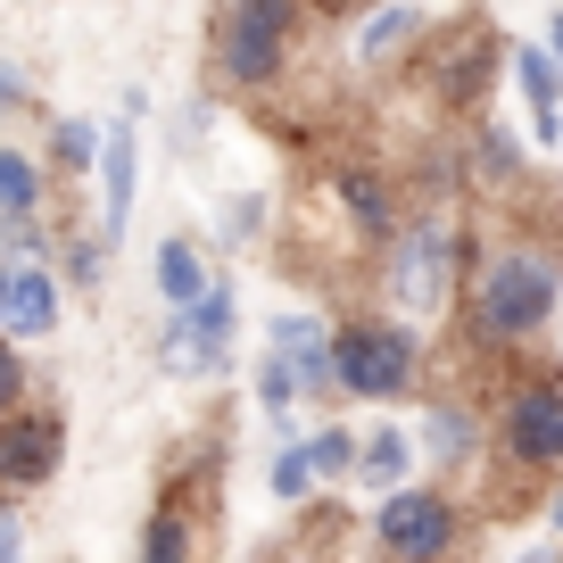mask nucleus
I'll use <instances>...</instances> for the list:
<instances>
[{
    "instance_id": "1",
    "label": "nucleus",
    "mask_w": 563,
    "mask_h": 563,
    "mask_svg": "<svg viewBox=\"0 0 563 563\" xmlns=\"http://www.w3.org/2000/svg\"><path fill=\"white\" fill-rule=\"evenodd\" d=\"M555 307H563V241L555 249L547 241H497L473 265V282H464V332L489 356L530 349L555 323Z\"/></svg>"
},
{
    "instance_id": "2",
    "label": "nucleus",
    "mask_w": 563,
    "mask_h": 563,
    "mask_svg": "<svg viewBox=\"0 0 563 563\" xmlns=\"http://www.w3.org/2000/svg\"><path fill=\"white\" fill-rule=\"evenodd\" d=\"M389 307H406L415 323H440L464 307V282H473V224L464 208H448V191H431L422 208H406L398 241L382 257Z\"/></svg>"
},
{
    "instance_id": "3",
    "label": "nucleus",
    "mask_w": 563,
    "mask_h": 563,
    "mask_svg": "<svg viewBox=\"0 0 563 563\" xmlns=\"http://www.w3.org/2000/svg\"><path fill=\"white\" fill-rule=\"evenodd\" d=\"M307 18H316L307 0H216V18H208V75H216V91L265 100V91L290 75V58H299Z\"/></svg>"
},
{
    "instance_id": "4",
    "label": "nucleus",
    "mask_w": 563,
    "mask_h": 563,
    "mask_svg": "<svg viewBox=\"0 0 563 563\" xmlns=\"http://www.w3.org/2000/svg\"><path fill=\"white\" fill-rule=\"evenodd\" d=\"M406 67H415V84L431 91L448 117H481L489 91H497V75L514 67V51H506V34L489 25V9H456V18L422 25V42H415Z\"/></svg>"
},
{
    "instance_id": "5",
    "label": "nucleus",
    "mask_w": 563,
    "mask_h": 563,
    "mask_svg": "<svg viewBox=\"0 0 563 563\" xmlns=\"http://www.w3.org/2000/svg\"><path fill=\"white\" fill-rule=\"evenodd\" d=\"M489 448L514 481L563 473V373L555 365H514L489 406Z\"/></svg>"
},
{
    "instance_id": "6",
    "label": "nucleus",
    "mask_w": 563,
    "mask_h": 563,
    "mask_svg": "<svg viewBox=\"0 0 563 563\" xmlns=\"http://www.w3.org/2000/svg\"><path fill=\"white\" fill-rule=\"evenodd\" d=\"M332 365H340V398H365V406H398L422 389V340L415 316L389 323V316H349L332 323Z\"/></svg>"
},
{
    "instance_id": "7",
    "label": "nucleus",
    "mask_w": 563,
    "mask_h": 563,
    "mask_svg": "<svg viewBox=\"0 0 563 563\" xmlns=\"http://www.w3.org/2000/svg\"><path fill=\"white\" fill-rule=\"evenodd\" d=\"M365 539L382 547V555H415V563L456 555L464 547V506H456V489H440V481H398V489L373 497Z\"/></svg>"
},
{
    "instance_id": "8",
    "label": "nucleus",
    "mask_w": 563,
    "mask_h": 563,
    "mask_svg": "<svg viewBox=\"0 0 563 563\" xmlns=\"http://www.w3.org/2000/svg\"><path fill=\"white\" fill-rule=\"evenodd\" d=\"M323 199L349 216V241L365 249V257H389V241H398V224H406V191H398L389 166H373V158H323Z\"/></svg>"
},
{
    "instance_id": "9",
    "label": "nucleus",
    "mask_w": 563,
    "mask_h": 563,
    "mask_svg": "<svg viewBox=\"0 0 563 563\" xmlns=\"http://www.w3.org/2000/svg\"><path fill=\"white\" fill-rule=\"evenodd\" d=\"M58 464H67L58 406H9L0 415V497H25L42 481H58Z\"/></svg>"
},
{
    "instance_id": "10",
    "label": "nucleus",
    "mask_w": 563,
    "mask_h": 563,
    "mask_svg": "<svg viewBox=\"0 0 563 563\" xmlns=\"http://www.w3.org/2000/svg\"><path fill=\"white\" fill-rule=\"evenodd\" d=\"M42 199H51V175H42V158H25V150H0V232H9V249L18 257H42Z\"/></svg>"
},
{
    "instance_id": "11",
    "label": "nucleus",
    "mask_w": 563,
    "mask_h": 563,
    "mask_svg": "<svg viewBox=\"0 0 563 563\" xmlns=\"http://www.w3.org/2000/svg\"><path fill=\"white\" fill-rule=\"evenodd\" d=\"M100 232L108 241H124V224H133V199H141V141H133V108H124V124H108V150H100Z\"/></svg>"
},
{
    "instance_id": "12",
    "label": "nucleus",
    "mask_w": 563,
    "mask_h": 563,
    "mask_svg": "<svg viewBox=\"0 0 563 563\" xmlns=\"http://www.w3.org/2000/svg\"><path fill=\"white\" fill-rule=\"evenodd\" d=\"M265 349L290 356V373H299V389L323 406V389H340V365H332V323L323 316H274V332H265Z\"/></svg>"
},
{
    "instance_id": "13",
    "label": "nucleus",
    "mask_w": 563,
    "mask_h": 563,
    "mask_svg": "<svg viewBox=\"0 0 563 563\" xmlns=\"http://www.w3.org/2000/svg\"><path fill=\"white\" fill-rule=\"evenodd\" d=\"M481 448H489V422H481V406L431 398V415H422V456L440 464V473H464V464H481Z\"/></svg>"
},
{
    "instance_id": "14",
    "label": "nucleus",
    "mask_w": 563,
    "mask_h": 563,
    "mask_svg": "<svg viewBox=\"0 0 563 563\" xmlns=\"http://www.w3.org/2000/svg\"><path fill=\"white\" fill-rule=\"evenodd\" d=\"M514 75H522L539 150H555V141H563V67H555V51H547V42H514Z\"/></svg>"
},
{
    "instance_id": "15",
    "label": "nucleus",
    "mask_w": 563,
    "mask_h": 563,
    "mask_svg": "<svg viewBox=\"0 0 563 563\" xmlns=\"http://www.w3.org/2000/svg\"><path fill=\"white\" fill-rule=\"evenodd\" d=\"M58 307H67V290H58V274L42 257H18V282H9V332L18 340H51L58 332Z\"/></svg>"
},
{
    "instance_id": "16",
    "label": "nucleus",
    "mask_w": 563,
    "mask_h": 563,
    "mask_svg": "<svg viewBox=\"0 0 563 563\" xmlns=\"http://www.w3.org/2000/svg\"><path fill=\"white\" fill-rule=\"evenodd\" d=\"M422 25H431V18H422V9H406V0H389V9L373 0V18L356 25V67H373V75H382V67H406V58H415V42H422Z\"/></svg>"
},
{
    "instance_id": "17",
    "label": "nucleus",
    "mask_w": 563,
    "mask_h": 563,
    "mask_svg": "<svg viewBox=\"0 0 563 563\" xmlns=\"http://www.w3.org/2000/svg\"><path fill=\"white\" fill-rule=\"evenodd\" d=\"M199 514L208 506H191V489L175 481V489L150 506V522H141V555L150 563H191L199 555Z\"/></svg>"
},
{
    "instance_id": "18",
    "label": "nucleus",
    "mask_w": 563,
    "mask_h": 563,
    "mask_svg": "<svg viewBox=\"0 0 563 563\" xmlns=\"http://www.w3.org/2000/svg\"><path fill=\"white\" fill-rule=\"evenodd\" d=\"M415 440H422V431H398V422L365 431V448H356V481H365L373 497L398 489V481H415Z\"/></svg>"
},
{
    "instance_id": "19",
    "label": "nucleus",
    "mask_w": 563,
    "mask_h": 563,
    "mask_svg": "<svg viewBox=\"0 0 563 563\" xmlns=\"http://www.w3.org/2000/svg\"><path fill=\"white\" fill-rule=\"evenodd\" d=\"M299 448H307V464H316V481L323 489H340V481H356V448H365V431H349V422H307L299 431Z\"/></svg>"
},
{
    "instance_id": "20",
    "label": "nucleus",
    "mask_w": 563,
    "mask_h": 563,
    "mask_svg": "<svg viewBox=\"0 0 563 563\" xmlns=\"http://www.w3.org/2000/svg\"><path fill=\"white\" fill-rule=\"evenodd\" d=\"M208 282L216 274H208V257L191 249V232H166V241H158V299L166 307H191Z\"/></svg>"
},
{
    "instance_id": "21",
    "label": "nucleus",
    "mask_w": 563,
    "mask_h": 563,
    "mask_svg": "<svg viewBox=\"0 0 563 563\" xmlns=\"http://www.w3.org/2000/svg\"><path fill=\"white\" fill-rule=\"evenodd\" d=\"M100 150H108V133H91L84 117H58V124H51V166H58V183L100 175Z\"/></svg>"
},
{
    "instance_id": "22",
    "label": "nucleus",
    "mask_w": 563,
    "mask_h": 563,
    "mask_svg": "<svg viewBox=\"0 0 563 563\" xmlns=\"http://www.w3.org/2000/svg\"><path fill=\"white\" fill-rule=\"evenodd\" d=\"M473 166H481V183H497V191H514V183L530 175V166H522V141L497 133V124H481V117H473Z\"/></svg>"
},
{
    "instance_id": "23",
    "label": "nucleus",
    "mask_w": 563,
    "mask_h": 563,
    "mask_svg": "<svg viewBox=\"0 0 563 563\" xmlns=\"http://www.w3.org/2000/svg\"><path fill=\"white\" fill-rule=\"evenodd\" d=\"M265 481H274V497H282V506H316V489H323V481H316V464H307V448H299V440L282 448L274 464H265Z\"/></svg>"
},
{
    "instance_id": "24",
    "label": "nucleus",
    "mask_w": 563,
    "mask_h": 563,
    "mask_svg": "<svg viewBox=\"0 0 563 563\" xmlns=\"http://www.w3.org/2000/svg\"><path fill=\"white\" fill-rule=\"evenodd\" d=\"M299 398H307V389H299V373H290V356H282V349H265V365H257V406L282 422Z\"/></svg>"
},
{
    "instance_id": "25",
    "label": "nucleus",
    "mask_w": 563,
    "mask_h": 563,
    "mask_svg": "<svg viewBox=\"0 0 563 563\" xmlns=\"http://www.w3.org/2000/svg\"><path fill=\"white\" fill-rule=\"evenodd\" d=\"M58 249H67V282H75V290H91V282L108 274V249H117V241H108V232H67Z\"/></svg>"
},
{
    "instance_id": "26",
    "label": "nucleus",
    "mask_w": 563,
    "mask_h": 563,
    "mask_svg": "<svg viewBox=\"0 0 563 563\" xmlns=\"http://www.w3.org/2000/svg\"><path fill=\"white\" fill-rule=\"evenodd\" d=\"M25 389H34V365H25L18 332L0 323V415H9V406H25Z\"/></svg>"
},
{
    "instance_id": "27",
    "label": "nucleus",
    "mask_w": 563,
    "mask_h": 563,
    "mask_svg": "<svg viewBox=\"0 0 563 563\" xmlns=\"http://www.w3.org/2000/svg\"><path fill=\"white\" fill-rule=\"evenodd\" d=\"M257 232H265V199H232V208H224V249H249V241H257Z\"/></svg>"
},
{
    "instance_id": "28",
    "label": "nucleus",
    "mask_w": 563,
    "mask_h": 563,
    "mask_svg": "<svg viewBox=\"0 0 563 563\" xmlns=\"http://www.w3.org/2000/svg\"><path fill=\"white\" fill-rule=\"evenodd\" d=\"M18 108H34V91H25V67L0 58V117H18Z\"/></svg>"
},
{
    "instance_id": "29",
    "label": "nucleus",
    "mask_w": 563,
    "mask_h": 563,
    "mask_svg": "<svg viewBox=\"0 0 563 563\" xmlns=\"http://www.w3.org/2000/svg\"><path fill=\"white\" fill-rule=\"evenodd\" d=\"M0 555H25V522H18V506H0Z\"/></svg>"
},
{
    "instance_id": "30",
    "label": "nucleus",
    "mask_w": 563,
    "mask_h": 563,
    "mask_svg": "<svg viewBox=\"0 0 563 563\" xmlns=\"http://www.w3.org/2000/svg\"><path fill=\"white\" fill-rule=\"evenodd\" d=\"M9 282H18V249L0 241V316H9Z\"/></svg>"
},
{
    "instance_id": "31",
    "label": "nucleus",
    "mask_w": 563,
    "mask_h": 563,
    "mask_svg": "<svg viewBox=\"0 0 563 563\" xmlns=\"http://www.w3.org/2000/svg\"><path fill=\"white\" fill-rule=\"evenodd\" d=\"M316 18H356V9H373V0H307Z\"/></svg>"
},
{
    "instance_id": "32",
    "label": "nucleus",
    "mask_w": 563,
    "mask_h": 563,
    "mask_svg": "<svg viewBox=\"0 0 563 563\" xmlns=\"http://www.w3.org/2000/svg\"><path fill=\"white\" fill-rule=\"evenodd\" d=\"M547 530L563 539V473H555V489H547Z\"/></svg>"
},
{
    "instance_id": "33",
    "label": "nucleus",
    "mask_w": 563,
    "mask_h": 563,
    "mask_svg": "<svg viewBox=\"0 0 563 563\" xmlns=\"http://www.w3.org/2000/svg\"><path fill=\"white\" fill-rule=\"evenodd\" d=\"M547 51H555V67H563V9H555V25H547Z\"/></svg>"
}]
</instances>
